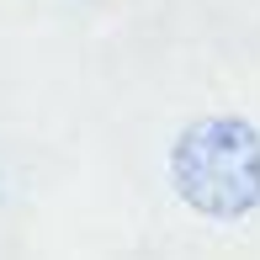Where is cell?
Masks as SVG:
<instances>
[{
	"instance_id": "cell-1",
	"label": "cell",
	"mask_w": 260,
	"mask_h": 260,
	"mask_svg": "<svg viewBox=\"0 0 260 260\" xmlns=\"http://www.w3.org/2000/svg\"><path fill=\"white\" fill-rule=\"evenodd\" d=\"M170 186L202 218H250L260 207V127L234 112L186 122L170 144Z\"/></svg>"
}]
</instances>
